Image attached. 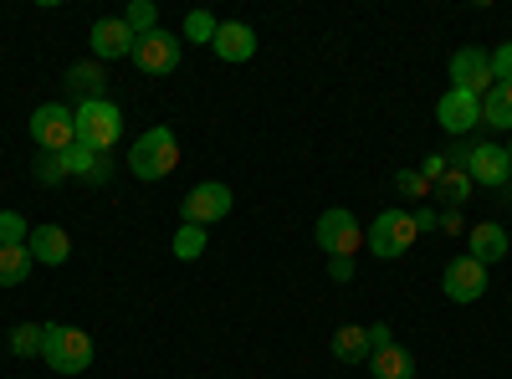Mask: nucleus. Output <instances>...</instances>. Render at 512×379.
Here are the masks:
<instances>
[{"mask_svg":"<svg viewBox=\"0 0 512 379\" xmlns=\"http://www.w3.org/2000/svg\"><path fill=\"white\" fill-rule=\"evenodd\" d=\"M41 359H47L57 374H82L93 364V339L72 323H47L41 328Z\"/></svg>","mask_w":512,"mask_h":379,"instance_id":"1","label":"nucleus"},{"mask_svg":"<svg viewBox=\"0 0 512 379\" xmlns=\"http://www.w3.org/2000/svg\"><path fill=\"white\" fill-rule=\"evenodd\" d=\"M93 164H98V154H93L88 144H72V149L62 154V170H67V175H93Z\"/></svg>","mask_w":512,"mask_h":379,"instance_id":"27","label":"nucleus"},{"mask_svg":"<svg viewBox=\"0 0 512 379\" xmlns=\"http://www.w3.org/2000/svg\"><path fill=\"white\" fill-rule=\"evenodd\" d=\"M415 236H420V221L410 216V210H379L364 241H369V251L379 262H395V257H405V251L415 246Z\"/></svg>","mask_w":512,"mask_h":379,"instance_id":"3","label":"nucleus"},{"mask_svg":"<svg viewBox=\"0 0 512 379\" xmlns=\"http://www.w3.org/2000/svg\"><path fill=\"white\" fill-rule=\"evenodd\" d=\"M31 139L41 144V154H67L77 144V113L62 103H41L31 113Z\"/></svg>","mask_w":512,"mask_h":379,"instance_id":"5","label":"nucleus"},{"mask_svg":"<svg viewBox=\"0 0 512 379\" xmlns=\"http://www.w3.org/2000/svg\"><path fill=\"white\" fill-rule=\"evenodd\" d=\"M390 344H395V339H390V328L374 323V328H369V354H374V349H390Z\"/></svg>","mask_w":512,"mask_h":379,"instance_id":"32","label":"nucleus"},{"mask_svg":"<svg viewBox=\"0 0 512 379\" xmlns=\"http://www.w3.org/2000/svg\"><path fill=\"white\" fill-rule=\"evenodd\" d=\"M466 246H472L466 257H477L482 267H487V262H502V257H507V231H502L497 221H482V226H472Z\"/></svg>","mask_w":512,"mask_h":379,"instance_id":"16","label":"nucleus"},{"mask_svg":"<svg viewBox=\"0 0 512 379\" xmlns=\"http://www.w3.org/2000/svg\"><path fill=\"white\" fill-rule=\"evenodd\" d=\"M180 164V139L169 129H149L134 139V154H128V170H134V180H164L169 170Z\"/></svg>","mask_w":512,"mask_h":379,"instance_id":"2","label":"nucleus"},{"mask_svg":"<svg viewBox=\"0 0 512 379\" xmlns=\"http://www.w3.org/2000/svg\"><path fill=\"white\" fill-rule=\"evenodd\" d=\"M93 57H103V62H113V57H134V31H128V21L123 16H103V21H93Z\"/></svg>","mask_w":512,"mask_h":379,"instance_id":"12","label":"nucleus"},{"mask_svg":"<svg viewBox=\"0 0 512 379\" xmlns=\"http://www.w3.org/2000/svg\"><path fill=\"white\" fill-rule=\"evenodd\" d=\"M57 180H67L62 154H41V159H36V185H57Z\"/></svg>","mask_w":512,"mask_h":379,"instance_id":"28","label":"nucleus"},{"mask_svg":"<svg viewBox=\"0 0 512 379\" xmlns=\"http://www.w3.org/2000/svg\"><path fill=\"white\" fill-rule=\"evenodd\" d=\"M134 67L149 72V77H164L180 67V36L175 31H149L134 41Z\"/></svg>","mask_w":512,"mask_h":379,"instance_id":"8","label":"nucleus"},{"mask_svg":"<svg viewBox=\"0 0 512 379\" xmlns=\"http://www.w3.org/2000/svg\"><path fill=\"white\" fill-rule=\"evenodd\" d=\"M507 170H512V144H507Z\"/></svg>","mask_w":512,"mask_h":379,"instance_id":"34","label":"nucleus"},{"mask_svg":"<svg viewBox=\"0 0 512 379\" xmlns=\"http://www.w3.org/2000/svg\"><path fill=\"white\" fill-rule=\"evenodd\" d=\"M425 185H431L425 175H400V190H405V195H425Z\"/></svg>","mask_w":512,"mask_h":379,"instance_id":"33","label":"nucleus"},{"mask_svg":"<svg viewBox=\"0 0 512 379\" xmlns=\"http://www.w3.org/2000/svg\"><path fill=\"white\" fill-rule=\"evenodd\" d=\"M118 139H123V113H118V103L93 98V103L77 108V144H88L93 154H103V149H113Z\"/></svg>","mask_w":512,"mask_h":379,"instance_id":"4","label":"nucleus"},{"mask_svg":"<svg viewBox=\"0 0 512 379\" xmlns=\"http://www.w3.org/2000/svg\"><path fill=\"white\" fill-rule=\"evenodd\" d=\"M31 226L16 216V210H0V246H26Z\"/></svg>","mask_w":512,"mask_h":379,"instance_id":"26","label":"nucleus"},{"mask_svg":"<svg viewBox=\"0 0 512 379\" xmlns=\"http://www.w3.org/2000/svg\"><path fill=\"white\" fill-rule=\"evenodd\" d=\"M369 374H374V379H415V359H410V349H400V344L374 349V354H369Z\"/></svg>","mask_w":512,"mask_h":379,"instance_id":"17","label":"nucleus"},{"mask_svg":"<svg viewBox=\"0 0 512 379\" xmlns=\"http://www.w3.org/2000/svg\"><path fill=\"white\" fill-rule=\"evenodd\" d=\"M123 21H128L134 36H149V31H159V6H154V0H134V6L123 11Z\"/></svg>","mask_w":512,"mask_h":379,"instance_id":"22","label":"nucleus"},{"mask_svg":"<svg viewBox=\"0 0 512 379\" xmlns=\"http://www.w3.org/2000/svg\"><path fill=\"white\" fill-rule=\"evenodd\" d=\"M466 185H472V180H466V170H461V164H451V170L441 175V190H446V200H466Z\"/></svg>","mask_w":512,"mask_h":379,"instance_id":"29","label":"nucleus"},{"mask_svg":"<svg viewBox=\"0 0 512 379\" xmlns=\"http://www.w3.org/2000/svg\"><path fill=\"white\" fill-rule=\"evenodd\" d=\"M436 123H441L446 134H472L477 123H482V98H472V93L451 88V93L436 103Z\"/></svg>","mask_w":512,"mask_h":379,"instance_id":"11","label":"nucleus"},{"mask_svg":"<svg viewBox=\"0 0 512 379\" xmlns=\"http://www.w3.org/2000/svg\"><path fill=\"white\" fill-rule=\"evenodd\" d=\"M231 185H216V180H205L185 195V226H216L231 216Z\"/></svg>","mask_w":512,"mask_h":379,"instance_id":"7","label":"nucleus"},{"mask_svg":"<svg viewBox=\"0 0 512 379\" xmlns=\"http://www.w3.org/2000/svg\"><path fill=\"white\" fill-rule=\"evenodd\" d=\"M26 251H31V262H47V267H62L72 257V236L62 226H31L26 236Z\"/></svg>","mask_w":512,"mask_h":379,"instance_id":"15","label":"nucleus"},{"mask_svg":"<svg viewBox=\"0 0 512 379\" xmlns=\"http://www.w3.org/2000/svg\"><path fill=\"white\" fill-rule=\"evenodd\" d=\"M318 246L328 251V257H354V251L364 246V226H359L354 210H344V205L323 210L318 216Z\"/></svg>","mask_w":512,"mask_h":379,"instance_id":"6","label":"nucleus"},{"mask_svg":"<svg viewBox=\"0 0 512 379\" xmlns=\"http://www.w3.org/2000/svg\"><path fill=\"white\" fill-rule=\"evenodd\" d=\"M492 82H512V41L492 52Z\"/></svg>","mask_w":512,"mask_h":379,"instance_id":"30","label":"nucleus"},{"mask_svg":"<svg viewBox=\"0 0 512 379\" xmlns=\"http://www.w3.org/2000/svg\"><path fill=\"white\" fill-rule=\"evenodd\" d=\"M41 328H47V323H21V328H11V354H16V359H41Z\"/></svg>","mask_w":512,"mask_h":379,"instance_id":"21","label":"nucleus"},{"mask_svg":"<svg viewBox=\"0 0 512 379\" xmlns=\"http://www.w3.org/2000/svg\"><path fill=\"white\" fill-rule=\"evenodd\" d=\"M328 277L333 282H349L354 277V257H328Z\"/></svg>","mask_w":512,"mask_h":379,"instance_id":"31","label":"nucleus"},{"mask_svg":"<svg viewBox=\"0 0 512 379\" xmlns=\"http://www.w3.org/2000/svg\"><path fill=\"white\" fill-rule=\"evenodd\" d=\"M216 16H210V11H190L185 16V41H205V47H210V41H216Z\"/></svg>","mask_w":512,"mask_h":379,"instance_id":"25","label":"nucleus"},{"mask_svg":"<svg viewBox=\"0 0 512 379\" xmlns=\"http://www.w3.org/2000/svg\"><path fill=\"white\" fill-rule=\"evenodd\" d=\"M31 272V251L26 246H0V287H16Z\"/></svg>","mask_w":512,"mask_h":379,"instance_id":"20","label":"nucleus"},{"mask_svg":"<svg viewBox=\"0 0 512 379\" xmlns=\"http://www.w3.org/2000/svg\"><path fill=\"white\" fill-rule=\"evenodd\" d=\"M441 292L451 303H477L487 292V267L477 257H451L446 272H441Z\"/></svg>","mask_w":512,"mask_h":379,"instance_id":"9","label":"nucleus"},{"mask_svg":"<svg viewBox=\"0 0 512 379\" xmlns=\"http://www.w3.org/2000/svg\"><path fill=\"white\" fill-rule=\"evenodd\" d=\"M333 359H344V364H364L369 359V328H359V323H344L333 333Z\"/></svg>","mask_w":512,"mask_h":379,"instance_id":"18","label":"nucleus"},{"mask_svg":"<svg viewBox=\"0 0 512 379\" xmlns=\"http://www.w3.org/2000/svg\"><path fill=\"white\" fill-rule=\"evenodd\" d=\"M482 123L512 129V82H492V88L482 93Z\"/></svg>","mask_w":512,"mask_h":379,"instance_id":"19","label":"nucleus"},{"mask_svg":"<svg viewBox=\"0 0 512 379\" xmlns=\"http://www.w3.org/2000/svg\"><path fill=\"white\" fill-rule=\"evenodd\" d=\"M200 251H205V226H180L175 231V257L180 262H195Z\"/></svg>","mask_w":512,"mask_h":379,"instance_id":"24","label":"nucleus"},{"mask_svg":"<svg viewBox=\"0 0 512 379\" xmlns=\"http://www.w3.org/2000/svg\"><path fill=\"white\" fill-rule=\"evenodd\" d=\"M456 164H466V180H477V185H502L512 170H507V154L497 144H477V149H466Z\"/></svg>","mask_w":512,"mask_h":379,"instance_id":"13","label":"nucleus"},{"mask_svg":"<svg viewBox=\"0 0 512 379\" xmlns=\"http://www.w3.org/2000/svg\"><path fill=\"white\" fill-rule=\"evenodd\" d=\"M210 52L221 62H251L256 57V31L246 21H221L216 26V41H210Z\"/></svg>","mask_w":512,"mask_h":379,"instance_id":"14","label":"nucleus"},{"mask_svg":"<svg viewBox=\"0 0 512 379\" xmlns=\"http://www.w3.org/2000/svg\"><path fill=\"white\" fill-rule=\"evenodd\" d=\"M103 82H108V77H103L98 67H72V72H67V88H77L88 103H93V98H103Z\"/></svg>","mask_w":512,"mask_h":379,"instance_id":"23","label":"nucleus"},{"mask_svg":"<svg viewBox=\"0 0 512 379\" xmlns=\"http://www.w3.org/2000/svg\"><path fill=\"white\" fill-rule=\"evenodd\" d=\"M451 82H456L461 93L482 98V93L492 88V57H487V52H477V47H461V52L451 57Z\"/></svg>","mask_w":512,"mask_h":379,"instance_id":"10","label":"nucleus"}]
</instances>
